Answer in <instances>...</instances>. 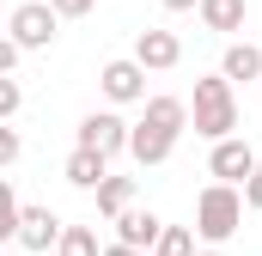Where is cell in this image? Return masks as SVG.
I'll return each mask as SVG.
<instances>
[{
  "label": "cell",
  "mask_w": 262,
  "mask_h": 256,
  "mask_svg": "<svg viewBox=\"0 0 262 256\" xmlns=\"http://www.w3.org/2000/svg\"><path fill=\"white\" fill-rule=\"evenodd\" d=\"M244 189H232V183H207L195 195V238L207 250H220L226 238H238V226H244Z\"/></svg>",
  "instance_id": "obj_3"
},
{
  "label": "cell",
  "mask_w": 262,
  "mask_h": 256,
  "mask_svg": "<svg viewBox=\"0 0 262 256\" xmlns=\"http://www.w3.org/2000/svg\"><path fill=\"white\" fill-rule=\"evenodd\" d=\"M244 201H250V214H262V165H256V177L244 183Z\"/></svg>",
  "instance_id": "obj_22"
},
{
  "label": "cell",
  "mask_w": 262,
  "mask_h": 256,
  "mask_svg": "<svg viewBox=\"0 0 262 256\" xmlns=\"http://www.w3.org/2000/svg\"><path fill=\"white\" fill-rule=\"evenodd\" d=\"M165 12H201V0H159Z\"/></svg>",
  "instance_id": "obj_23"
},
{
  "label": "cell",
  "mask_w": 262,
  "mask_h": 256,
  "mask_svg": "<svg viewBox=\"0 0 262 256\" xmlns=\"http://www.w3.org/2000/svg\"><path fill=\"white\" fill-rule=\"evenodd\" d=\"M159 238H165V220L159 214H140V207H128L122 220H116V244H128V250H159Z\"/></svg>",
  "instance_id": "obj_10"
},
{
  "label": "cell",
  "mask_w": 262,
  "mask_h": 256,
  "mask_svg": "<svg viewBox=\"0 0 262 256\" xmlns=\"http://www.w3.org/2000/svg\"><path fill=\"white\" fill-rule=\"evenodd\" d=\"M49 6H55V12H61V18H85V12H92V6H98V0H49Z\"/></svg>",
  "instance_id": "obj_20"
},
{
  "label": "cell",
  "mask_w": 262,
  "mask_h": 256,
  "mask_svg": "<svg viewBox=\"0 0 262 256\" xmlns=\"http://www.w3.org/2000/svg\"><path fill=\"white\" fill-rule=\"evenodd\" d=\"M128 207H134V177H110V183L98 189V214H104L110 226H116V220H122Z\"/></svg>",
  "instance_id": "obj_14"
},
{
  "label": "cell",
  "mask_w": 262,
  "mask_h": 256,
  "mask_svg": "<svg viewBox=\"0 0 262 256\" xmlns=\"http://www.w3.org/2000/svg\"><path fill=\"white\" fill-rule=\"evenodd\" d=\"M195 256H220V250H195Z\"/></svg>",
  "instance_id": "obj_25"
},
{
  "label": "cell",
  "mask_w": 262,
  "mask_h": 256,
  "mask_svg": "<svg viewBox=\"0 0 262 256\" xmlns=\"http://www.w3.org/2000/svg\"><path fill=\"white\" fill-rule=\"evenodd\" d=\"M189 128V104L183 98H171V92H159V98H146V110H140V122H134V146L128 159L134 165H165L171 153H177V134Z\"/></svg>",
  "instance_id": "obj_1"
},
{
  "label": "cell",
  "mask_w": 262,
  "mask_h": 256,
  "mask_svg": "<svg viewBox=\"0 0 262 256\" xmlns=\"http://www.w3.org/2000/svg\"><path fill=\"white\" fill-rule=\"evenodd\" d=\"M134 61L146 67V73H171V67L183 61V43H177V31H159V25L134 31Z\"/></svg>",
  "instance_id": "obj_8"
},
{
  "label": "cell",
  "mask_w": 262,
  "mask_h": 256,
  "mask_svg": "<svg viewBox=\"0 0 262 256\" xmlns=\"http://www.w3.org/2000/svg\"><path fill=\"white\" fill-rule=\"evenodd\" d=\"M6 31H12L18 49H49V43L61 37V12H55L49 0H18L12 18H6Z\"/></svg>",
  "instance_id": "obj_4"
},
{
  "label": "cell",
  "mask_w": 262,
  "mask_h": 256,
  "mask_svg": "<svg viewBox=\"0 0 262 256\" xmlns=\"http://www.w3.org/2000/svg\"><path fill=\"white\" fill-rule=\"evenodd\" d=\"M152 256H195V226H165V238H159Z\"/></svg>",
  "instance_id": "obj_15"
},
{
  "label": "cell",
  "mask_w": 262,
  "mask_h": 256,
  "mask_svg": "<svg viewBox=\"0 0 262 256\" xmlns=\"http://www.w3.org/2000/svg\"><path fill=\"white\" fill-rule=\"evenodd\" d=\"M104 256H146V250H128V244H110Z\"/></svg>",
  "instance_id": "obj_24"
},
{
  "label": "cell",
  "mask_w": 262,
  "mask_h": 256,
  "mask_svg": "<svg viewBox=\"0 0 262 256\" xmlns=\"http://www.w3.org/2000/svg\"><path fill=\"white\" fill-rule=\"evenodd\" d=\"M61 177L67 183H73V189H104V183H110V159H104V153H85V146H73V153H67V165H61Z\"/></svg>",
  "instance_id": "obj_11"
},
{
  "label": "cell",
  "mask_w": 262,
  "mask_h": 256,
  "mask_svg": "<svg viewBox=\"0 0 262 256\" xmlns=\"http://www.w3.org/2000/svg\"><path fill=\"white\" fill-rule=\"evenodd\" d=\"M189 122H195V134H201V140H213V146L238 134V86H232L226 73H207V79H195Z\"/></svg>",
  "instance_id": "obj_2"
},
{
  "label": "cell",
  "mask_w": 262,
  "mask_h": 256,
  "mask_svg": "<svg viewBox=\"0 0 262 256\" xmlns=\"http://www.w3.org/2000/svg\"><path fill=\"white\" fill-rule=\"evenodd\" d=\"M98 86H104L110 104H146V67L134 61V55L104 61V67H98Z\"/></svg>",
  "instance_id": "obj_7"
},
{
  "label": "cell",
  "mask_w": 262,
  "mask_h": 256,
  "mask_svg": "<svg viewBox=\"0 0 262 256\" xmlns=\"http://www.w3.org/2000/svg\"><path fill=\"white\" fill-rule=\"evenodd\" d=\"M18 55H25V49H18V43H12V37H6V43H0V79H6V73H12V67H18Z\"/></svg>",
  "instance_id": "obj_21"
},
{
  "label": "cell",
  "mask_w": 262,
  "mask_h": 256,
  "mask_svg": "<svg viewBox=\"0 0 262 256\" xmlns=\"http://www.w3.org/2000/svg\"><path fill=\"white\" fill-rule=\"evenodd\" d=\"M61 238H67V226L49 214V207H25V220H18V238H12V244L49 256V250H61Z\"/></svg>",
  "instance_id": "obj_9"
},
{
  "label": "cell",
  "mask_w": 262,
  "mask_h": 256,
  "mask_svg": "<svg viewBox=\"0 0 262 256\" xmlns=\"http://www.w3.org/2000/svg\"><path fill=\"white\" fill-rule=\"evenodd\" d=\"M220 73H226L232 86H250V79H262V49H256V43H226Z\"/></svg>",
  "instance_id": "obj_12"
},
{
  "label": "cell",
  "mask_w": 262,
  "mask_h": 256,
  "mask_svg": "<svg viewBox=\"0 0 262 256\" xmlns=\"http://www.w3.org/2000/svg\"><path fill=\"white\" fill-rule=\"evenodd\" d=\"M18 104H25V86L6 73V79H0V122H12V116H18Z\"/></svg>",
  "instance_id": "obj_18"
},
{
  "label": "cell",
  "mask_w": 262,
  "mask_h": 256,
  "mask_svg": "<svg viewBox=\"0 0 262 256\" xmlns=\"http://www.w3.org/2000/svg\"><path fill=\"white\" fill-rule=\"evenodd\" d=\"M18 220H25V201L12 195V183H0V238H18Z\"/></svg>",
  "instance_id": "obj_17"
},
{
  "label": "cell",
  "mask_w": 262,
  "mask_h": 256,
  "mask_svg": "<svg viewBox=\"0 0 262 256\" xmlns=\"http://www.w3.org/2000/svg\"><path fill=\"white\" fill-rule=\"evenodd\" d=\"M73 146L116 159V153H128V146H134V122H122L116 110H92V116H79V128H73Z\"/></svg>",
  "instance_id": "obj_5"
},
{
  "label": "cell",
  "mask_w": 262,
  "mask_h": 256,
  "mask_svg": "<svg viewBox=\"0 0 262 256\" xmlns=\"http://www.w3.org/2000/svg\"><path fill=\"white\" fill-rule=\"evenodd\" d=\"M55 256H104V250H98V232L92 226H67V238H61Z\"/></svg>",
  "instance_id": "obj_16"
},
{
  "label": "cell",
  "mask_w": 262,
  "mask_h": 256,
  "mask_svg": "<svg viewBox=\"0 0 262 256\" xmlns=\"http://www.w3.org/2000/svg\"><path fill=\"white\" fill-rule=\"evenodd\" d=\"M18 153H25L18 128H12V122H0V165H18Z\"/></svg>",
  "instance_id": "obj_19"
},
{
  "label": "cell",
  "mask_w": 262,
  "mask_h": 256,
  "mask_svg": "<svg viewBox=\"0 0 262 256\" xmlns=\"http://www.w3.org/2000/svg\"><path fill=\"white\" fill-rule=\"evenodd\" d=\"M201 25L220 31V37L244 31V0H201Z\"/></svg>",
  "instance_id": "obj_13"
},
{
  "label": "cell",
  "mask_w": 262,
  "mask_h": 256,
  "mask_svg": "<svg viewBox=\"0 0 262 256\" xmlns=\"http://www.w3.org/2000/svg\"><path fill=\"white\" fill-rule=\"evenodd\" d=\"M256 165H262V153L250 146V140H220L213 153H207V171H213V183H232V189H244L250 177H256Z\"/></svg>",
  "instance_id": "obj_6"
}]
</instances>
